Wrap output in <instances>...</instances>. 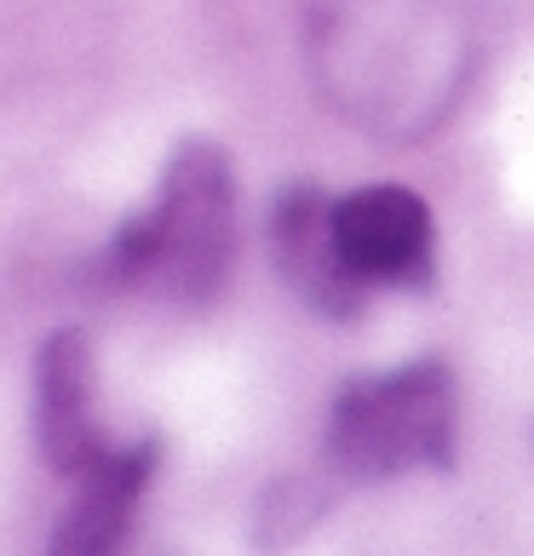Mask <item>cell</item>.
I'll use <instances>...</instances> for the list:
<instances>
[{"instance_id": "obj_5", "label": "cell", "mask_w": 534, "mask_h": 556, "mask_svg": "<svg viewBox=\"0 0 534 556\" xmlns=\"http://www.w3.org/2000/svg\"><path fill=\"white\" fill-rule=\"evenodd\" d=\"M271 247H276L282 281L294 287L316 316H357L362 281L345 270V258L334 247V201H327L316 184H294V190L276 195Z\"/></svg>"}, {"instance_id": "obj_3", "label": "cell", "mask_w": 534, "mask_h": 556, "mask_svg": "<svg viewBox=\"0 0 534 556\" xmlns=\"http://www.w3.org/2000/svg\"><path fill=\"white\" fill-rule=\"evenodd\" d=\"M334 247L362 287H420L431 276L437 224H431L425 201L402 184H362V190L334 201Z\"/></svg>"}, {"instance_id": "obj_4", "label": "cell", "mask_w": 534, "mask_h": 556, "mask_svg": "<svg viewBox=\"0 0 534 556\" xmlns=\"http://www.w3.org/2000/svg\"><path fill=\"white\" fill-rule=\"evenodd\" d=\"M35 442L58 477H87L110 453L98 430V390H92V344L87 333H52L35 362Z\"/></svg>"}, {"instance_id": "obj_2", "label": "cell", "mask_w": 534, "mask_h": 556, "mask_svg": "<svg viewBox=\"0 0 534 556\" xmlns=\"http://www.w3.org/2000/svg\"><path fill=\"white\" fill-rule=\"evenodd\" d=\"M327 459L357 482L455 459V374L443 362H408L339 390L327 414Z\"/></svg>"}, {"instance_id": "obj_1", "label": "cell", "mask_w": 534, "mask_h": 556, "mask_svg": "<svg viewBox=\"0 0 534 556\" xmlns=\"http://www.w3.org/2000/svg\"><path fill=\"white\" fill-rule=\"evenodd\" d=\"M110 276L121 287H161L167 299L208 304L236 264V173L219 143H178L161 195L110 241Z\"/></svg>"}, {"instance_id": "obj_6", "label": "cell", "mask_w": 534, "mask_h": 556, "mask_svg": "<svg viewBox=\"0 0 534 556\" xmlns=\"http://www.w3.org/2000/svg\"><path fill=\"white\" fill-rule=\"evenodd\" d=\"M150 470H156V442L110 447L87 477H75L80 488L52 533L47 556H121L138 517V500L150 488Z\"/></svg>"}]
</instances>
